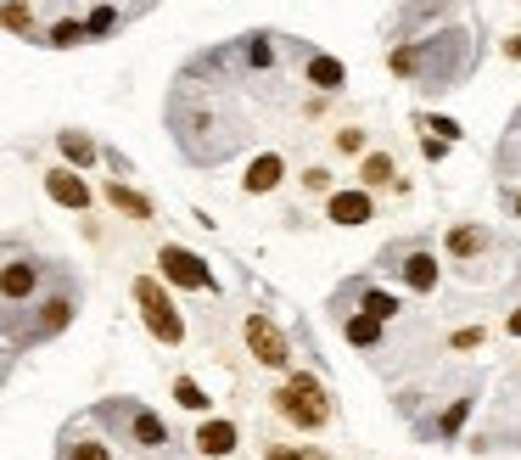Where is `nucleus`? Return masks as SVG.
Segmentation results:
<instances>
[{"label": "nucleus", "mask_w": 521, "mask_h": 460, "mask_svg": "<svg viewBox=\"0 0 521 460\" xmlns=\"http://www.w3.org/2000/svg\"><path fill=\"white\" fill-rule=\"evenodd\" d=\"M107 197H113V208H124V214H135V219H152V202L141 197V191H129V186H107Z\"/></svg>", "instance_id": "nucleus-13"}, {"label": "nucleus", "mask_w": 521, "mask_h": 460, "mask_svg": "<svg viewBox=\"0 0 521 460\" xmlns=\"http://www.w3.org/2000/svg\"><path fill=\"white\" fill-rule=\"evenodd\" d=\"M348 343L353 348H376L381 343V320L376 315H353L348 320Z\"/></svg>", "instance_id": "nucleus-14"}, {"label": "nucleus", "mask_w": 521, "mask_h": 460, "mask_svg": "<svg viewBox=\"0 0 521 460\" xmlns=\"http://www.w3.org/2000/svg\"><path fill=\"white\" fill-rule=\"evenodd\" d=\"M309 79H314L320 90H337L342 79H348V73H342V62H337V57H314V62H309Z\"/></svg>", "instance_id": "nucleus-15"}, {"label": "nucleus", "mask_w": 521, "mask_h": 460, "mask_svg": "<svg viewBox=\"0 0 521 460\" xmlns=\"http://www.w3.org/2000/svg\"><path fill=\"white\" fill-rule=\"evenodd\" d=\"M135 303H141V320H146V331H152V337H163V343H180V337H185V326H180V315H174L169 292L157 287L152 275H141V281H135Z\"/></svg>", "instance_id": "nucleus-2"}, {"label": "nucleus", "mask_w": 521, "mask_h": 460, "mask_svg": "<svg viewBox=\"0 0 521 460\" xmlns=\"http://www.w3.org/2000/svg\"><path fill=\"white\" fill-rule=\"evenodd\" d=\"M365 186H387V180H393V158H365Z\"/></svg>", "instance_id": "nucleus-20"}, {"label": "nucleus", "mask_w": 521, "mask_h": 460, "mask_svg": "<svg viewBox=\"0 0 521 460\" xmlns=\"http://www.w3.org/2000/svg\"><path fill=\"white\" fill-rule=\"evenodd\" d=\"M174 399H180L185 410H208V393H202L191 376H180V382H174Z\"/></svg>", "instance_id": "nucleus-18"}, {"label": "nucleus", "mask_w": 521, "mask_h": 460, "mask_svg": "<svg viewBox=\"0 0 521 460\" xmlns=\"http://www.w3.org/2000/svg\"><path fill=\"white\" fill-rule=\"evenodd\" d=\"M281 174H286V163L275 158V152H264V158L247 169V191H275V186H281Z\"/></svg>", "instance_id": "nucleus-9"}, {"label": "nucleus", "mask_w": 521, "mask_h": 460, "mask_svg": "<svg viewBox=\"0 0 521 460\" xmlns=\"http://www.w3.org/2000/svg\"><path fill=\"white\" fill-rule=\"evenodd\" d=\"M85 29H90V23H57V29H51V45H79V40H85Z\"/></svg>", "instance_id": "nucleus-21"}, {"label": "nucleus", "mask_w": 521, "mask_h": 460, "mask_svg": "<svg viewBox=\"0 0 521 460\" xmlns=\"http://www.w3.org/2000/svg\"><path fill=\"white\" fill-rule=\"evenodd\" d=\"M516 214H521V197H516Z\"/></svg>", "instance_id": "nucleus-32"}, {"label": "nucleus", "mask_w": 521, "mask_h": 460, "mask_svg": "<svg viewBox=\"0 0 521 460\" xmlns=\"http://www.w3.org/2000/svg\"><path fill=\"white\" fill-rule=\"evenodd\" d=\"M465 410H471V399H460V404H454V410H449V416H443V432H460Z\"/></svg>", "instance_id": "nucleus-26"}, {"label": "nucleus", "mask_w": 521, "mask_h": 460, "mask_svg": "<svg viewBox=\"0 0 521 460\" xmlns=\"http://www.w3.org/2000/svg\"><path fill=\"white\" fill-rule=\"evenodd\" d=\"M34 281H40V270L17 259V264H6V281H0V287H6V298H12V303H23L34 292Z\"/></svg>", "instance_id": "nucleus-10"}, {"label": "nucleus", "mask_w": 521, "mask_h": 460, "mask_svg": "<svg viewBox=\"0 0 521 460\" xmlns=\"http://www.w3.org/2000/svg\"><path fill=\"white\" fill-rule=\"evenodd\" d=\"M247 62H253V68H264V62H269V45L264 40H247Z\"/></svg>", "instance_id": "nucleus-28"}, {"label": "nucleus", "mask_w": 521, "mask_h": 460, "mask_svg": "<svg viewBox=\"0 0 521 460\" xmlns=\"http://www.w3.org/2000/svg\"><path fill=\"white\" fill-rule=\"evenodd\" d=\"M264 460H320V455H297V449H281V444H275Z\"/></svg>", "instance_id": "nucleus-30"}, {"label": "nucleus", "mask_w": 521, "mask_h": 460, "mask_svg": "<svg viewBox=\"0 0 521 460\" xmlns=\"http://www.w3.org/2000/svg\"><path fill=\"white\" fill-rule=\"evenodd\" d=\"M62 152H68L73 163H90V158H96V141L79 135V130H62Z\"/></svg>", "instance_id": "nucleus-17"}, {"label": "nucleus", "mask_w": 521, "mask_h": 460, "mask_svg": "<svg viewBox=\"0 0 521 460\" xmlns=\"http://www.w3.org/2000/svg\"><path fill=\"white\" fill-rule=\"evenodd\" d=\"M482 343V326H465V331H454V348H477Z\"/></svg>", "instance_id": "nucleus-27"}, {"label": "nucleus", "mask_w": 521, "mask_h": 460, "mask_svg": "<svg viewBox=\"0 0 521 460\" xmlns=\"http://www.w3.org/2000/svg\"><path fill=\"white\" fill-rule=\"evenodd\" d=\"M68 460H113V455H107V444L85 438V444H73V449H68Z\"/></svg>", "instance_id": "nucleus-22"}, {"label": "nucleus", "mask_w": 521, "mask_h": 460, "mask_svg": "<svg viewBox=\"0 0 521 460\" xmlns=\"http://www.w3.org/2000/svg\"><path fill=\"white\" fill-rule=\"evenodd\" d=\"M197 449H202V455H230V449H236V427H230V421H202V427H197Z\"/></svg>", "instance_id": "nucleus-7"}, {"label": "nucleus", "mask_w": 521, "mask_h": 460, "mask_svg": "<svg viewBox=\"0 0 521 460\" xmlns=\"http://www.w3.org/2000/svg\"><path fill=\"white\" fill-rule=\"evenodd\" d=\"M275 410H281L292 427H303V432L325 427V416H331V404H325V388L314 382V376H303V371H297L292 382H281V388H275Z\"/></svg>", "instance_id": "nucleus-1"}, {"label": "nucleus", "mask_w": 521, "mask_h": 460, "mask_svg": "<svg viewBox=\"0 0 521 460\" xmlns=\"http://www.w3.org/2000/svg\"><path fill=\"white\" fill-rule=\"evenodd\" d=\"M426 130H437V141H460V124H454V118H432Z\"/></svg>", "instance_id": "nucleus-25"}, {"label": "nucleus", "mask_w": 521, "mask_h": 460, "mask_svg": "<svg viewBox=\"0 0 521 460\" xmlns=\"http://www.w3.org/2000/svg\"><path fill=\"white\" fill-rule=\"evenodd\" d=\"M365 315L393 320V315H398V298H393V292H365Z\"/></svg>", "instance_id": "nucleus-19"}, {"label": "nucleus", "mask_w": 521, "mask_h": 460, "mask_svg": "<svg viewBox=\"0 0 521 460\" xmlns=\"http://www.w3.org/2000/svg\"><path fill=\"white\" fill-rule=\"evenodd\" d=\"M68 315H73V303L68 298H51L40 309V326H34V337H51V331H62V326H68Z\"/></svg>", "instance_id": "nucleus-12"}, {"label": "nucleus", "mask_w": 521, "mask_h": 460, "mask_svg": "<svg viewBox=\"0 0 521 460\" xmlns=\"http://www.w3.org/2000/svg\"><path fill=\"white\" fill-rule=\"evenodd\" d=\"M247 348L258 354V365H269V371H281L286 360H292V348H286V337H281V326L269 315H247Z\"/></svg>", "instance_id": "nucleus-3"}, {"label": "nucleus", "mask_w": 521, "mask_h": 460, "mask_svg": "<svg viewBox=\"0 0 521 460\" xmlns=\"http://www.w3.org/2000/svg\"><path fill=\"white\" fill-rule=\"evenodd\" d=\"M404 281L415 292H432L437 287V264H432V253H409L404 259Z\"/></svg>", "instance_id": "nucleus-11"}, {"label": "nucleus", "mask_w": 521, "mask_h": 460, "mask_svg": "<svg viewBox=\"0 0 521 460\" xmlns=\"http://www.w3.org/2000/svg\"><path fill=\"white\" fill-rule=\"evenodd\" d=\"M157 264H163V275H169L174 287H191V292L213 287L208 264H202L197 253H185V247H163V253H157Z\"/></svg>", "instance_id": "nucleus-4"}, {"label": "nucleus", "mask_w": 521, "mask_h": 460, "mask_svg": "<svg viewBox=\"0 0 521 460\" xmlns=\"http://www.w3.org/2000/svg\"><path fill=\"white\" fill-rule=\"evenodd\" d=\"M129 427H135V444H141V449H163V444H169V427H163L152 410H135Z\"/></svg>", "instance_id": "nucleus-8"}, {"label": "nucleus", "mask_w": 521, "mask_h": 460, "mask_svg": "<svg viewBox=\"0 0 521 460\" xmlns=\"http://www.w3.org/2000/svg\"><path fill=\"white\" fill-rule=\"evenodd\" d=\"M337 146H342V152H359V146H365V130H342Z\"/></svg>", "instance_id": "nucleus-29"}, {"label": "nucleus", "mask_w": 521, "mask_h": 460, "mask_svg": "<svg viewBox=\"0 0 521 460\" xmlns=\"http://www.w3.org/2000/svg\"><path fill=\"white\" fill-rule=\"evenodd\" d=\"M510 331H516V337H521V309H516V315H510Z\"/></svg>", "instance_id": "nucleus-31"}, {"label": "nucleus", "mask_w": 521, "mask_h": 460, "mask_svg": "<svg viewBox=\"0 0 521 460\" xmlns=\"http://www.w3.org/2000/svg\"><path fill=\"white\" fill-rule=\"evenodd\" d=\"M331 219H337V225H365V219H370V197H365V191H337V197H331Z\"/></svg>", "instance_id": "nucleus-6"}, {"label": "nucleus", "mask_w": 521, "mask_h": 460, "mask_svg": "<svg viewBox=\"0 0 521 460\" xmlns=\"http://www.w3.org/2000/svg\"><path fill=\"white\" fill-rule=\"evenodd\" d=\"M449 247L460 253V259H471V253H482V247H488V230H477V225H460V230L449 236Z\"/></svg>", "instance_id": "nucleus-16"}, {"label": "nucleus", "mask_w": 521, "mask_h": 460, "mask_svg": "<svg viewBox=\"0 0 521 460\" xmlns=\"http://www.w3.org/2000/svg\"><path fill=\"white\" fill-rule=\"evenodd\" d=\"M6 29H12V34L34 29V12H23V6H6Z\"/></svg>", "instance_id": "nucleus-23"}, {"label": "nucleus", "mask_w": 521, "mask_h": 460, "mask_svg": "<svg viewBox=\"0 0 521 460\" xmlns=\"http://www.w3.org/2000/svg\"><path fill=\"white\" fill-rule=\"evenodd\" d=\"M113 23H118V12H113V6H96V12H90V34H107Z\"/></svg>", "instance_id": "nucleus-24"}, {"label": "nucleus", "mask_w": 521, "mask_h": 460, "mask_svg": "<svg viewBox=\"0 0 521 460\" xmlns=\"http://www.w3.org/2000/svg\"><path fill=\"white\" fill-rule=\"evenodd\" d=\"M45 191H51L62 208H85V202H90L85 180H79V174H68V169H51V174H45Z\"/></svg>", "instance_id": "nucleus-5"}]
</instances>
